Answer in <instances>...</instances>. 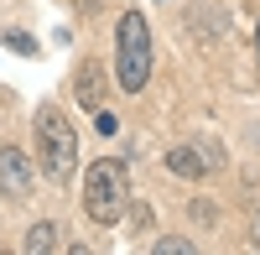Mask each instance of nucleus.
Wrapping results in <instances>:
<instances>
[{"mask_svg":"<svg viewBox=\"0 0 260 255\" xmlns=\"http://www.w3.org/2000/svg\"><path fill=\"white\" fill-rule=\"evenodd\" d=\"M37 167H42V177L52 187H62L78 172V136H73L68 115L52 110V104L37 115Z\"/></svg>","mask_w":260,"mask_h":255,"instance_id":"nucleus-1","label":"nucleus"},{"mask_svg":"<svg viewBox=\"0 0 260 255\" xmlns=\"http://www.w3.org/2000/svg\"><path fill=\"white\" fill-rule=\"evenodd\" d=\"M130 203V172L120 156H104L89 167V177H83V214L94 224H115Z\"/></svg>","mask_w":260,"mask_h":255,"instance_id":"nucleus-2","label":"nucleus"},{"mask_svg":"<svg viewBox=\"0 0 260 255\" xmlns=\"http://www.w3.org/2000/svg\"><path fill=\"white\" fill-rule=\"evenodd\" d=\"M115 78L125 94H141L151 78V26L136 11H125L115 26Z\"/></svg>","mask_w":260,"mask_h":255,"instance_id":"nucleus-3","label":"nucleus"},{"mask_svg":"<svg viewBox=\"0 0 260 255\" xmlns=\"http://www.w3.org/2000/svg\"><path fill=\"white\" fill-rule=\"evenodd\" d=\"M224 156L219 151H208V146H177V151H167V172H177V177H192L198 182L203 172H213Z\"/></svg>","mask_w":260,"mask_h":255,"instance_id":"nucleus-4","label":"nucleus"},{"mask_svg":"<svg viewBox=\"0 0 260 255\" xmlns=\"http://www.w3.org/2000/svg\"><path fill=\"white\" fill-rule=\"evenodd\" d=\"M0 187H6L11 198H31V167H26V151L0 146Z\"/></svg>","mask_w":260,"mask_h":255,"instance_id":"nucleus-5","label":"nucleus"},{"mask_svg":"<svg viewBox=\"0 0 260 255\" xmlns=\"http://www.w3.org/2000/svg\"><path fill=\"white\" fill-rule=\"evenodd\" d=\"M73 94L89 104V110H99L104 104V73H99V62H83L78 68V78H73Z\"/></svg>","mask_w":260,"mask_h":255,"instance_id":"nucleus-6","label":"nucleus"},{"mask_svg":"<svg viewBox=\"0 0 260 255\" xmlns=\"http://www.w3.org/2000/svg\"><path fill=\"white\" fill-rule=\"evenodd\" d=\"M57 235H62L57 224H31V235H26V255H42V250H57Z\"/></svg>","mask_w":260,"mask_h":255,"instance_id":"nucleus-7","label":"nucleus"},{"mask_svg":"<svg viewBox=\"0 0 260 255\" xmlns=\"http://www.w3.org/2000/svg\"><path fill=\"white\" fill-rule=\"evenodd\" d=\"M0 42H6L11 52H21V57H31V52H37V42H31L26 31H0Z\"/></svg>","mask_w":260,"mask_h":255,"instance_id":"nucleus-8","label":"nucleus"},{"mask_svg":"<svg viewBox=\"0 0 260 255\" xmlns=\"http://www.w3.org/2000/svg\"><path fill=\"white\" fill-rule=\"evenodd\" d=\"M192 240H156V255H187Z\"/></svg>","mask_w":260,"mask_h":255,"instance_id":"nucleus-9","label":"nucleus"},{"mask_svg":"<svg viewBox=\"0 0 260 255\" xmlns=\"http://www.w3.org/2000/svg\"><path fill=\"white\" fill-rule=\"evenodd\" d=\"M73 6H78V11H99L104 0H73Z\"/></svg>","mask_w":260,"mask_h":255,"instance_id":"nucleus-10","label":"nucleus"},{"mask_svg":"<svg viewBox=\"0 0 260 255\" xmlns=\"http://www.w3.org/2000/svg\"><path fill=\"white\" fill-rule=\"evenodd\" d=\"M255 245H260V214H255Z\"/></svg>","mask_w":260,"mask_h":255,"instance_id":"nucleus-11","label":"nucleus"}]
</instances>
